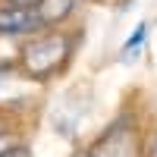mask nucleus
Masks as SVG:
<instances>
[{"mask_svg": "<svg viewBox=\"0 0 157 157\" xmlns=\"http://www.w3.org/2000/svg\"><path fill=\"white\" fill-rule=\"evenodd\" d=\"M75 41L78 35L66 32L63 25L60 29H41L25 38V44L16 54V66L32 82H47L69 66V60L75 54Z\"/></svg>", "mask_w": 157, "mask_h": 157, "instance_id": "nucleus-1", "label": "nucleus"}, {"mask_svg": "<svg viewBox=\"0 0 157 157\" xmlns=\"http://www.w3.org/2000/svg\"><path fill=\"white\" fill-rule=\"evenodd\" d=\"M88 157H138V138L126 120H116L88 151Z\"/></svg>", "mask_w": 157, "mask_h": 157, "instance_id": "nucleus-2", "label": "nucleus"}, {"mask_svg": "<svg viewBox=\"0 0 157 157\" xmlns=\"http://www.w3.org/2000/svg\"><path fill=\"white\" fill-rule=\"evenodd\" d=\"M41 29L44 25L38 19L35 6H19V3H10V0L0 3V38H29Z\"/></svg>", "mask_w": 157, "mask_h": 157, "instance_id": "nucleus-3", "label": "nucleus"}, {"mask_svg": "<svg viewBox=\"0 0 157 157\" xmlns=\"http://www.w3.org/2000/svg\"><path fill=\"white\" fill-rule=\"evenodd\" d=\"M78 6H82V0H38L35 13H38L44 29H60V25H66L75 16Z\"/></svg>", "mask_w": 157, "mask_h": 157, "instance_id": "nucleus-4", "label": "nucleus"}, {"mask_svg": "<svg viewBox=\"0 0 157 157\" xmlns=\"http://www.w3.org/2000/svg\"><path fill=\"white\" fill-rule=\"evenodd\" d=\"M145 38H148V22H138V25H135V32L126 38V44H123V50H120V57H123V60H135V57L141 54V47H145Z\"/></svg>", "mask_w": 157, "mask_h": 157, "instance_id": "nucleus-5", "label": "nucleus"}, {"mask_svg": "<svg viewBox=\"0 0 157 157\" xmlns=\"http://www.w3.org/2000/svg\"><path fill=\"white\" fill-rule=\"evenodd\" d=\"M16 148H22L19 132H13V129H0V157L10 154V151H16Z\"/></svg>", "mask_w": 157, "mask_h": 157, "instance_id": "nucleus-6", "label": "nucleus"}, {"mask_svg": "<svg viewBox=\"0 0 157 157\" xmlns=\"http://www.w3.org/2000/svg\"><path fill=\"white\" fill-rule=\"evenodd\" d=\"M3 157H29V151H25V148H16V151H10V154H3Z\"/></svg>", "mask_w": 157, "mask_h": 157, "instance_id": "nucleus-7", "label": "nucleus"}, {"mask_svg": "<svg viewBox=\"0 0 157 157\" xmlns=\"http://www.w3.org/2000/svg\"><path fill=\"white\" fill-rule=\"evenodd\" d=\"M10 3H19V6H35L38 0H10Z\"/></svg>", "mask_w": 157, "mask_h": 157, "instance_id": "nucleus-8", "label": "nucleus"}, {"mask_svg": "<svg viewBox=\"0 0 157 157\" xmlns=\"http://www.w3.org/2000/svg\"><path fill=\"white\" fill-rule=\"evenodd\" d=\"M75 157H88V151H85V154H75Z\"/></svg>", "mask_w": 157, "mask_h": 157, "instance_id": "nucleus-9", "label": "nucleus"}]
</instances>
